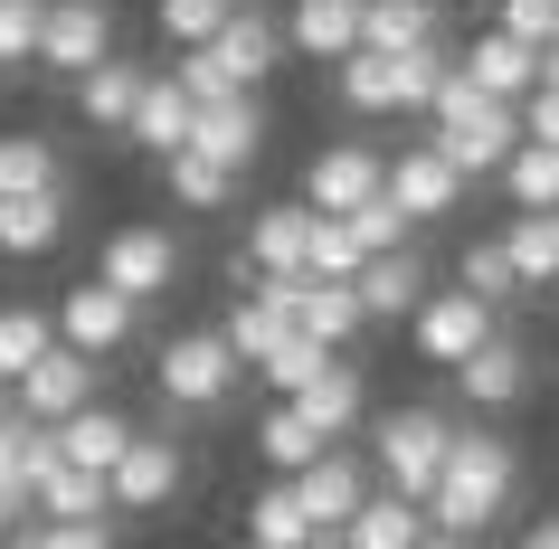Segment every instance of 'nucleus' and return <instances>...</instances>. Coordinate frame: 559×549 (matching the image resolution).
Returning <instances> with one entry per match:
<instances>
[{
  "mask_svg": "<svg viewBox=\"0 0 559 549\" xmlns=\"http://www.w3.org/2000/svg\"><path fill=\"white\" fill-rule=\"evenodd\" d=\"M512 492H522V455H512V435L455 427V445H445V474H437V492H427V521H437V530H465V540H484V530L512 512Z\"/></svg>",
  "mask_w": 559,
  "mask_h": 549,
  "instance_id": "nucleus-1",
  "label": "nucleus"
},
{
  "mask_svg": "<svg viewBox=\"0 0 559 549\" xmlns=\"http://www.w3.org/2000/svg\"><path fill=\"white\" fill-rule=\"evenodd\" d=\"M437 143H445V162L465 180H493L502 162H512V143H522V105H502V95H484L465 76V67H445V86H437Z\"/></svg>",
  "mask_w": 559,
  "mask_h": 549,
  "instance_id": "nucleus-2",
  "label": "nucleus"
},
{
  "mask_svg": "<svg viewBox=\"0 0 559 549\" xmlns=\"http://www.w3.org/2000/svg\"><path fill=\"white\" fill-rule=\"evenodd\" d=\"M275 58H285V29H275L265 10H228L209 48H180L171 76H180L190 95H237V86H265V76H275Z\"/></svg>",
  "mask_w": 559,
  "mask_h": 549,
  "instance_id": "nucleus-3",
  "label": "nucleus"
},
{
  "mask_svg": "<svg viewBox=\"0 0 559 549\" xmlns=\"http://www.w3.org/2000/svg\"><path fill=\"white\" fill-rule=\"evenodd\" d=\"M445 445H455V417L445 407H389L380 427H370V474H380L389 492H408V502H427L445 474Z\"/></svg>",
  "mask_w": 559,
  "mask_h": 549,
  "instance_id": "nucleus-4",
  "label": "nucleus"
},
{
  "mask_svg": "<svg viewBox=\"0 0 559 549\" xmlns=\"http://www.w3.org/2000/svg\"><path fill=\"white\" fill-rule=\"evenodd\" d=\"M237 360L228 332H180V342H162V360H152V389H162V407H190V417H209V407L237 389Z\"/></svg>",
  "mask_w": 559,
  "mask_h": 549,
  "instance_id": "nucleus-5",
  "label": "nucleus"
},
{
  "mask_svg": "<svg viewBox=\"0 0 559 549\" xmlns=\"http://www.w3.org/2000/svg\"><path fill=\"white\" fill-rule=\"evenodd\" d=\"M380 190H389V162L370 143H323L313 162H304V190H295V200L323 208V218H352V208L380 200Z\"/></svg>",
  "mask_w": 559,
  "mask_h": 549,
  "instance_id": "nucleus-6",
  "label": "nucleus"
},
{
  "mask_svg": "<svg viewBox=\"0 0 559 549\" xmlns=\"http://www.w3.org/2000/svg\"><path fill=\"white\" fill-rule=\"evenodd\" d=\"M10 398H20V417H48V427H67L76 407H95V350L48 342L29 370H20V389H10Z\"/></svg>",
  "mask_w": 559,
  "mask_h": 549,
  "instance_id": "nucleus-7",
  "label": "nucleus"
},
{
  "mask_svg": "<svg viewBox=\"0 0 559 549\" xmlns=\"http://www.w3.org/2000/svg\"><path fill=\"white\" fill-rule=\"evenodd\" d=\"M115 294H133V303H152V294H171L180 285V237L171 228H152V218H133V228L105 237V265H95Z\"/></svg>",
  "mask_w": 559,
  "mask_h": 549,
  "instance_id": "nucleus-8",
  "label": "nucleus"
},
{
  "mask_svg": "<svg viewBox=\"0 0 559 549\" xmlns=\"http://www.w3.org/2000/svg\"><path fill=\"white\" fill-rule=\"evenodd\" d=\"M502 303H484V294H465V285H455V294H427V303H417V350H427V360H437V370H455V360H474V350H484V342H493V332H502Z\"/></svg>",
  "mask_w": 559,
  "mask_h": 549,
  "instance_id": "nucleus-9",
  "label": "nucleus"
},
{
  "mask_svg": "<svg viewBox=\"0 0 559 549\" xmlns=\"http://www.w3.org/2000/svg\"><path fill=\"white\" fill-rule=\"evenodd\" d=\"M190 152L228 162L237 180L257 171V152H265V105H257V86H237V95H200V115H190Z\"/></svg>",
  "mask_w": 559,
  "mask_h": 549,
  "instance_id": "nucleus-10",
  "label": "nucleus"
},
{
  "mask_svg": "<svg viewBox=\"0 0 559 549\" xmlns=\"http://www.w3.org/2000/svg\"><path fill=\"white\" fill-rule=\"evenodd\" d=\"M95 58H115V10L105 0H48V29H38V67H58L67 86Z\"/></svg>",
  "mask_w": 559,
  "mask_h": 549,
  "instance_id": "nucleus-11",
  "label": "nucleus"
},
{
  "mask_svg": "<svg viewBox=\"0 0 559 549\" xmlns=\"http://www.w3.org/2000/svg\"><path fill=\"white\" fill-rule=\"evenodd\" d=\"M389 200L408 208V218H455V208H465V171L445 162L437 133L408 143V152H389Z\"/></svg>",
  "mask_w": 559,
  "mask_h": 549,
  "instance_id": "nucleus-12",
  "label": "nucleus"
},
{
  "mask_svg": "<svg viewBox=\"0 0 559 549\" xmlns=\"http://www.w3.org/2000/svg\"><path fill=\"white\" fill-rule=\"evenodd\" d=\"M133 322H143V303L95 275V285H76V294L58 303V342H76V350H95V360H105V350L133 342Z\"/></svg>",
  "mask_w": 559,
  "mask_h": 549,
  "instance_id": "nucleus-13",
  "label": "nucleus"
},
{
  "mask_svg": "<svg viewBox=\"0 0 559 549\" xmlns=\"http://www.w3.org/2000/svg\"><path fill=\"white\" fill-rule=\"evenodd\" d=\"M247 275H313V208L304 200L257 208V228H247Z\"/></svg>",
  "mask_w": 559,
  "mask_h": 549,
  "instance_id": "nucleus-14",
  "label": "nucleus"
},
{
  "mask_svg": "<svg viewBox=\"0 0 559 549\" xmlns=\"http://www.w3.org/2000/svg\"><path fill=\"white\" fill-rule=\"evenodd\" d=\"M295 407H304V427L323 435V445H342V435H352L360 417H370V389H360V370L342 360V350H332L323 370H313V379L295 389Z\"/></svg>",
  "mask_w": 559,
  "mask_h": 549,
  "instance_id": "nucleus-15",
  "label": "nucleus"
},
{
  "mask_svg": "<svg viewBox=\"0 0 559 549\" xmlns=\"http://www.w3.org/2000/svg\"><path fill=\"white\" fill-rule=\"evenodd\" d=\"M105 484H115V512H162V502L180 492V445L171 435H133Z\"/></svg>",
  "mask_w": 559,
  "mask_h": 549,
  "instance_id": "nucleus-16",
  "label": "nucleus"
},
{
  "mask_svg": "<svg viewBox=\"0 0 559 549\" xmlns=\"http://www.w3.org/2000/svg\"><path fill=\"white\" fill-rule=\"evenodd\" d=\"M455 389H465V407H522L531 398V350L512 332H493L474 360H455Z\"/></svg>",
  "mask_w": 559,
  "mask_h": 549,
  "instance_id": "nucleus-17",
  "label": "nucleus"
},
{
  "mask_svg": "<svg viewBox=\"0 0 559 549\" xmlns=\"http://www.w3.org/2000/svg\"><path fill=\"white\" fill-rule=\"evenodd\" d=\"M455 67H465L484 95H502V105H522V95L540 86V48H531V38H512V29H484Z\"/></svg>",
  "mask_w": 559,
  "mask_h": 549,
  "instance_id": "nucleus-18",
  "label": "nucleus"
},
{
  "mask_svg": "<svg viewBox=\"0 0 559 549\" xmlns=\"http://www.w3.org/2000/svg\"><path fill=\"white\" fill-rule=\"evenodd\" d=\"M370 484H380V474H370L360 455H342V445H323V455L295 474V492H304V512H313V521H352L360 502H370Z\"/></svg>",
  "mask_w": 559,
  "mask_h": 549,
  "instance_id": "nucleus-19",
  "label": "nucleus"
},
{
  "mask_svg": "<svg viewBox=\"0 0 559 549\" xmlns=\"http://www.w3.org/2000/svg\"><path fill=\"white\" fill-rule=\"evenodd\" d=\"M427 530H437L427 502H408V492H389V484H370V502L342 521V540H352V549H417Z\"/></svg>",
  "mask_w": 559,
  "mask_h": 549,
  "instance_id": "nucleus-20",
  "label": "nucleus"
},
{
  "mask_svg": "<svg viewBox=\"0 0 559 549\" xmlns=\"http://www.w3.org/2000/svg\"><path fill=\"white\" fill-rule=\"evenodd\" d=\"M190 115H200V95L162 67V76H143V105H133V123H123V133H133L143 152H180V143H190Z\"/></svg>",
  "mask_w": 559,
  "mask_h": 549,
  "instance_id": "nucleus-21",
  "label": "nucleus"
},
{
  "mask_svg": "<svg viewBox=\"0 0 559 549\" xmlns=\"http://www.w3.org/2000/svg\"><path fill=\"white\" fill-rule=\"evenodd\" d=\"M143 76L152 67H133V58H95L86 76H76V115H86L95 133H123L133 105H143Z\"/></svg>",
  "mask_w": 559,
  "mask_h": 549,
  "instance_id": "nucleus-22",
  "label": "nucleus"
},
{
  "mask_svg": "<svg viewBox=\"0 0 559 549\" xmlns=\"http://www.w3.org/2000/svg\"><path fill=\"white\" fill-rule=\"evenodd\" d=\"M58 237H67V180H58V190L0 200V256H48Z\"/></svg>",
  "mask_w": 559,
  "mask_h": 549,
  "instance_id": "nucleus-23",
  "label": "nucleus"
},
{
  "mask_svg": "<svg viewBox=\"0 0 559 549\" xmlns=\"http://www.w3.org/2000/svg\"><path fill=\"white\" fill-rule=\"evenodd\" d=\"M352 285H360V313H370V322H399V313H417V303H427V265H417L408 247H389V256L360 265Z\"/></svg>",
  "mask_w": 559,
  "mask_h": 549,
  "instance_id": "nucleus-24",
  "label": "nucleus"
},
{
  "mask_svg": "<svg viewBox=\"0 0 559 549\" xmlns=\"http://www.w3.org/2000/svg\"><path fill=\"white\" fill-rule=\"evenodd\" d=\"M285 48H304V58H352L360 48V0H295V20H285Z\"/></svg>",
  "mask_w": 559,
  "mask_h": 549,
  "instance_id": "nucleus-25",
  "label": "nucleus"
},
{
  "mask_svg": "<svg viewBox=\"0 0 559 549\" xmlns=\"http://www.w3.org/2000/svg\"><path fill=\"white\" fill-rule=\"evenodd\" d=\"M133 435H143V427H133V417H115V407L95 398V407H76V417H67V427H58V445H67V464H95V474H115V464H123V445H133Z\"/></svg>",
  "mask_w": 559,
  "mask_h": 549,
  "instance_id": "nucleus-26",
  "label": "nucleus"
},
{
  "mask_svg": "<svg viewBox=\"0 0 559 549\" xmlns=\"http://www.w3.org/2000/svg\"><path fill=\"white\" fill-rule=\"evenodd\" d=\"M29 512H38V521H115V484H105L95 464H58V474L38 484Z\"/></svg>",
  "mask_w": 559,
  "mask_h": 549,
  "instance_id": "nucleus-27",
  "label": "nucleus"
},
{
  "mask_svg": "<svg viewBox=\"0 0 559 549\" xmlns=\"http://www.w3.org/2000/svg\"><path fill=\"white\" fill-rule=\"evenodd\" d=\"M502 256H512V275H522V294L559 285V208H522V218L502 228Z\"/></svg>",
  "mask_w": 559,
  "mask_h": 549,
  "instance_id": "nucleus-28",
  "label": "nucleus"
},
{
  "mask_svg": "<svg viewBox=\"0 0 559 549\" xmlns=\"http://www.w3.org/2000/svg\"><path fill=\"white\" fill-rule=\"evenodd\" d=\"M437 29V0H360V48H380V58H399V48H427Z\"/></svg>",
  "mask_w": 559,
  "mask_h": 549,
  "instance_id": "nucleus-29",
  "label": "nucleus"
},
{
  "mask_svg": "<svg viewBox=\"0 0 559 549\" xmlns=\"http://www.w3.org/2000/svg\"><path fill=\"white\" fill-rule=\"evenodd\" d=\"M162 190H171L180 208H200V218H209V208H228V200H237V171L180 143V152H162Z\"/></svg>",
  "mask_w": 559,
  "mask_h": 549,
  "instance_id": "nucleus-30",
  "label": "nucleus"
},
{
  "mask_svg": "<svg viewBox=\"0 0 559 549\" xmlns=\"http://www.w3.org/2000/svg\"><path fill=\"white\" fill-rule=\"evenodd\" d=\"M295 322H304L323 350H342V342H360V322H370V313H360V285H342V275H313Z\"/></svg>",
  "mask_w": 559,
  "mask_h": 549,
  "instance_id": "nucleus-31",
  "label": "nucleus"
},
{
  "mask_svg": "<svg viewBox=\"0 0 559 549\" xmlns=\"http://www.w3.org/2000/svg\"><path fill=\"white\" fill-rule=\"evenodd\" d=\"M493 180L512 190V208H559V143L522 133V143H512V162H502Z\"/></svg>",
  "mask_w": 559,
  "mask_h": 549,
  "instance_id": "nucleus-32",
  "label": "nucleus"
},
{
  "mask_svg": "<svg viewBox=\"0 0 559 549\" xmlns=\"http://www.w3.org/2000/svg\"><path fill=\"white\" fill-rule=\"evenodd\" d=\"M247 540H275V549H304V540H313V512H304L295 474H275V484L247 502Z\"/></svg>",
  "mask_w": 559,
  "mask_h": 549,
  "instance_id": "nucleus-33",
  "label": "nucleus"
},
{
  "mask_svg": "<svg viewBox=\"0 0 559 549\" xmlns=\"http://www.w3.org/2000/svg\"><path fill=\"white\" fill-rule=\"evenodd\" d=\"M58 143L48 133H0V200H20V190H58Z\"/></svg>",
  "mask_w": 559,
  "mask_h": 549,
  "instance_id": "nucleus-34",
  "label": "nucleus"
},
{
  "mask_svg": "<svg viewBox=\"0 0 559 549\" xmlns=\"http://www.w3.org/2000/svg\"><path fill=\"white\" fill-rule=\"evenodd\" d=\"M342 105H352V115H399V58L352 48V58H342Z\"/></svg>",
  "mask_w": 559,
  "mask_h": 549,
  "instance_id": "nucleus-35",
  "label": "nucleus"
},
{
  "mask_svg": "<svg viewBox=\"0 0 559 549\" xmlns=\"http://www.w3.org/2000/svg\"><path fill=\"white\" fill-rule=\"evenodd\" d=\"M58 342V313H29V303H0V389H20L38 350Z\"/></svg>",
  "mask_w": 559,
  "mask_h": 549,
  "instance_id": "nucleus-36",
  "label": "nucleus"
},
{
  "mask_svg": "<svg viewBox=\"0 0 559 549\" xmlns=\"http://www.w3.org/2000/svg\"><path fill=\"white\" fill-rule=\"evenodd\" d=\"M257 455L275 464V474H304V464L323 455V435L304 427V407H295V398H275V417H265V427H257Z\"/></svg>",
  "mask_w": 559,
  "mask_h": 549,
  "instance_id": "nucleus-37",
  "label": "nucleus"
},
{
  "mask_svg": "<svg viewBox=\"0 0 559 549\" xmlns=\"http://www.w3.org/2000/svg\"><path fill=\"white\" fill-rule=\"evenodd\" d=\"M218 332H228V350H237V360H247V370H257V360H265V350H275V342H285L295 322H285V313H275V303H265L257 285H247V303H237V313L218 322Z\"/></svg>",
  "mask_w": 559,
  "mask_h": 549,
  "instance_id": "nucleus-38",
  "label": "nucleus"
},
{
  "mask_svg": "<svg viewBox=\"0 0 559 549\" xmlns=\"http://www.w3.org/2000/svg\"><path fill=\"white\" fill-rule=\"evenodd\" d=\"M323 360H332V350H323V342H313V332H304V322H295V332H285V342L265 350L257 370H265V389H275V398H295V389H304V379H313V370H323Z\"/></svg>",
  "mask_w": 559,
  "mask_h": 549,
  "instance_id": "nucleus-39",
  "label": "nucleus"
},
{
  "mask_svg": "<svg viewBox=\"0 0 559 549\" xmlns=\"http://www.w3.org/2000/svg\"><path fill=\"white\" fill-rule=\"evenodd\" d=\"M445 38H427V48H399V115H427L437 105V86H445Z\"/></svg>",
  "mask_w": 559,
  "mask_h": 549,
  "instance_id": "nucleus-40",
  "label": "nucleus"
},
{
  "mask_svg": "<svg viewBox=\"0 0 559 549\" xmlns=\"http://www.w3.org/2000/svg\"><path fill=\"white\" fill-rule=\"evenodd\" d=\"M455 285H465V294H484V303H512V294H522V275H512V256H502V237H484V247H465Z\"/></svg>",
  "mask_w": 559,
  "mask_h": 549,
  "instance_id": "nucleus-41",
  "label": "nucleus"
},
{
  "mask_svg": "<svg viewBox=\"0 0 559 549\" xmlns=\"http://www.w3.org/2000/svg\"><path fill=\"white\" fill-rule=\"evenodd\" d=\"M38 29H48V0H0V76L38 67Z\"/></svg>",
  "mask_w": 559,
  "mask_h": 549,
  "instance_id": "nucleus-42",
  "label": "nucleus"
},
{
  "mask_svg": "<svg viewBox=\"0 0 559 549\" xmlns=\"http://www.w3.org/2000/svg\"><path fill=\"white\" fill-rule=\"evenodd\" d=\"M360 265H370V247L352 237V218H323V208H313V275H342V285H352Z\"/></svg>",
  "mask_w": 559,
  "mask_h": 549,
  "instance_id": "nucleus-43",
  "label": "nucleus"
},
{
  "mask_svg": "<svg viewBox=\"0 0 559 549\" xmlns=\"http://www.w3.org/2000/svg\"><path fill=\"white\" fill-rule=\"evenodd\" d=\"M152 10H162V38L171 48H209L218 20H228V0H152Z\"/></svg>",
  "mask_w": 559,
  "mask_h": 549,
  "instance_id": "nucleus-44",
  "label": "nucleus"
},
{
  "mask_svg": "<svg viewBox=\"0 0 559 549\" xmlns=\"http://www.w3.org/2000/svg\"><path fill=\"white\" fill-rule=\"evenodd\" d=\"M408 228H417V218H408L399 200H389V190H380V200H360V208H352V237L370 247V256H389V247H408Z\"/></svg>",
  "mask_w": 559,
  "mask_h": 549,
  "instance_id": "nucleus-45",
  "label": "nucleus"
},
{
  "mask_svg": "<svg viewBox=\"0 0 559 549\" xmlns=\"http://www.w3.org/2000/svg\"><path fill=\"white\" fill-rule=\"evenodd\" d=\"M493 29L531 38V48H550V38H559V0H502V20H493Z\"/></svg>",
  "mask_w": 559,
  "mask_h": 549,
  "instance_id": "nucleus-46",
  "label": "nucleus"
},
{
  "mask_svg": "<svg viewBox=\"0 0 559 549\" xmlns=\"http://www.w3.org/2000/svg\"><path fill=\"white\" fill-rule=\"evenodd\" d=\"M48 549H115V521H38Z\"/></svg>",
  "mask_w": 559,
  "mask_h": 549,
  "instance_id": "nucleus-47",
  "label": "nucleus"
},
{
  "mask_svg": "<svg viewBox=\"0 0 559 549\" xmlns=\"http://www.w3.org/2000/svg\"><path fill=\"white\" fill-rule=\"evenodd\" d=\"M522 133H540V143H559V86L540 76V86L522 95Z\"/></svg>",
  "mask_w": 559,
  "mask_h": 549,
  "instance_id": "nucleus-48",
  "label": "nucleus"
},
{
  "mask_svg": "<svg viewBox=\"0 0 559 549\" xmlns=\"http://www.w3.org/2000/svg\"><path fill=\"white\" fill-rule=\"evenodd\" d=\"M522 549H559V521H531V530H522Z\"/></svg>",
  "mask_w": 559,
  "mask_h": 549,
  "instance_id": "nucleus-49",
  "label": "nucleus"
},
{
  "mask_svg": "<svg viewBox=\"0 0 559 549\" xmlns=\"http://www.w3.org/2000/svg\"><path fill=\"white\" fill-rule=\"evenodd\" d=\"M0 549H48V530H38V521H29V530H10V540H0Z\"/></svg>",
  "mask_w": 559,
  "mask_h": 549,
  "instance_id": "nucleus-50",
  "label": "nucleus"
},
{
  "mask_svg": "<svg viewBox=\"0 0 559 549\" xmlns=\"http://www.w3.org/2000/svg\"><path fill=\"white\" fill-rule=\"evenodd\" d=\"M417 549H474V540H465V530H427Z\"/></svg>",
  "mask_w": 559,
  "mask_h": 549,
  "instance_id": "nucleus-51",
  "label": "nucleus"
},
{
  "mask_svg": "<svg viewBox=\"0 0 559 549\" xmlns=\"http://www.w3.org/2000/svg\"><path fill=\"white\" fill-rule=\"evenodd\" d=\"M540 76H550V86H559V48H540Z\"/></svg>",
  "mask_w": 559,
  "mask_h": 549,
  "instance_id": "nucleus-52",
  "label": "nucleus"
},
{
  "mask_svg": "<svg viewBox=\"0 0 559 549\" xmlns=\"http://www.w3.org/2000/svg\"><path fill=\"white\" fill-rule=\"evenodd\" d=\"M10 417H20V398H10V389H0V427H10Z\"/></svg>",
  "mask_w": 559,
  "mask_h": 549,
  "instance_id": "nucleus-53",
  "label": "nucleus"
},
{
  "mask_svg": "<svg viewBox=\"0 0 559 549\" xmlns=\"http://www.w3.org/2000/svg\"><path fill=\"white\" fill-rule=\"evenodd\" d=\"M10 530H20V512H10V502H0V540H10Z\"/></svg>",
  "mask_w": 559,
  "mask_h": 549,
  "instance_id": "nucleus-54",
  "label": "nucleus"
},
{
  "mask_svg": "<svg viewBox=\"0 0 559 549\" xmlns=\"http://www.w3.org/2000/svg\"><path fill=\"white\" fill-rule=\"evenodd\" d=\"M237 549H275V540H237Z\"/></svg>",
  "mask_w": 559,
  "mask_h": 549,
  "instance_id": "nucleus-55",
  "label": "nucleus"
},
{
  "mask_svg": "<svg viewBox=\"0 0 559 549\" xmlns=\"http://www.w3.org/2000/svg\"><path fill=\"white\" fill-rule=\"evenodd\" d=\"M228 10H247V0H228Z\"/></svg>",
  "mask_w": 559,
  "mask_h": 549,
  "instance_id": "nucleus-56",
  "label": "nucleus"
},
{
  "mask_svg": "<svg viewBox=\"0 0 559 549\" xmlns=\"http://www.w3.org/2000/svg\"><path fill=\"white\" fill-rule=\"evenodd\" d=\"M437 10H445V0H437Z\"/></svg>",
  "mask_w": 559,
  "mask_h": 549,
  "instance_id": "nucleus-57",
  "label": "nucleus"
},
{
  "mask_svg": "<svg viewBox=\"0 0 559 549\" xmlns=\"http://www.w3.org/2000/svg\"><path fill=\"white\" fill-rule=\"evenodd\" d=\"M550 294H559V285H550Z\"/></svg>",
  "mask_w": 559,
  "mask_h": 549,
  "instance_id": "nucleus-58",
  "label": "nucleus"
}]
</instances>
